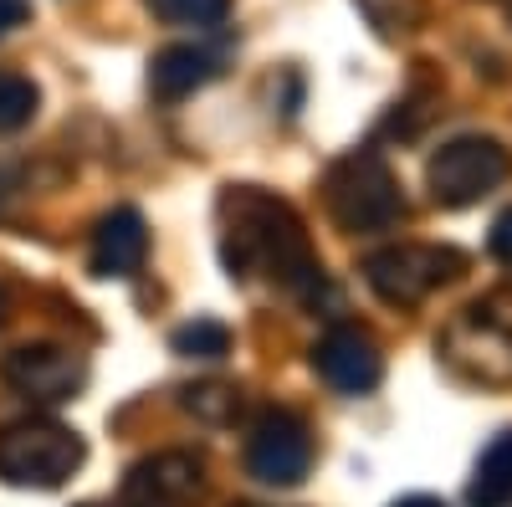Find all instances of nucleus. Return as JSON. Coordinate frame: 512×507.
Returning a JSON list of instances; mask_svg holds the SVG:
<instances>
[{"mask_svg": "<svg viewBox=\"0 0 512 507\" xmlns=\"http://www.w3.org/2000/svg\"><path fill=\"white\" fill-rule=\"evenodd\" d=\"M221 251L231 277L262 272L272 287L292 292L303 303H318L328 292L323 262L297 221V210L256 185H226L221 195Z\"/></svg>", "mask_w": 512, "mask_h": 507, "instance_id": "nucleus-1", "label": "nucleus"}, {"mask_svg": "<svg viewBox=\"0 0 512 507\" xmlns=\"http://www.w3.org/2000/svg\"><path fill=\"white\" fill-rule=\"evenodd\" d=\"M323 205H328V216L344 226V231H354V236L390 231V226L405 221L400 180H395V169L384 164L374 149H354V154L328 164V175H323Z\"/></svg>", "mask_w": 512, "mask_h": 507, "instance_id": "nucleus-2", "label": "nucleus"}, {"mask_svg": "<svg viewBox=\"0 0 512 507\" xmlns=\"http://www.w3.org/2000/svg\"><path fill=\"white\" fill-rule=\"evenodd\" d=\"M364 282L379 303L390 308H415L431 292H441L446 282H456L466 272V257L456 246H431V241H400L364 257Z\"/></svg>", "mask_w": 512, "mask_h": 507, "instance_id": "nucleus-3", "label": "nucleus"}, {"mask_svg": "<svg viewBox=\"0 0 512 507\" xmlns=\"http://www.w3.org/2000/svg\"><path fill=\"white\" fill-rule=\"evenodd\" d=\"M82 461H88V446L62 420H16V426L0 431V477L11 487L52 492Z\"/></svg>", "mask_w": 512, "mask_h": 507, "instance_id": "nucleus-4", "label": "nucleus"}, {"mask_svg": "<svg viewBox=\"0 0 512 507\" xmlns=\"http://www.w3.org/2000/svg\"><path fill=\"white\" fill-rule=\"evenodd\" d=\"M512 175V154L487 139V134H461L451 144H441L425 164V185H431V200L446 210H466L487 200L492 190H502Z\"/></svg>", "mask_w": 512, "mask_h": 507, "instance_id": "nucleus-5", "label": "nucleus"}, {"mask_svg": "<svg viewBox=\"0 0 512 507\" xmlns=\"http://www.w3.org/2000/svg\"><path fill=\"white\" fill-rule=\"evenodd\" d=\"M436 354L456 379H466V385H482V390L512 385V328L497 323L487 308L456 313L436 338Z\"/></svg>", "mask_w": 512, "mask_h": 507, "instance_id": "nucleus-6", "label": "nucleus"}, {"mask_svg": "<svg viewBox=\"0 0 512 507\" xmlns=\"http://www.w3.org/2000/svg\"><path fill=\"white\" fill-rule=\"evenodd\" d=\"M246 472L267 487H297L313 472V431L303 415L292 410H267L246 436Z\"/></svg>", "mask_w": 512, "mask_h": 507, "instance_id": "nucleus-7", "label": "nucleus"}, {"mask_svg": "<svg viewBox=\"0 0 512 507\" xmlns=\"http://www.w3.org/2000/svg\"><path fill=\"white\" fill-rule=\"evenodd\" d=\"M0 379L26 400L62 405V400H77V390L88 385V364L62 344H21L0 359Z\"/></svg>", "mask_w": 512, "mask_h": 507, "instance_id": "nucleus-8", "label": "nucleus"}, {"mask_svg": "<svg viewBox=\"0 0 512 507\" xmlns=\"http://www.w3.org/2000/svg\"><path fill=\"white\" fill-rule=\"evenodd\" d=\"M313 369H318L323 385H333L338 395H369L384 379V354H379L369 328L338 323L313 344Z\"/></svg>", "mask_w": 512, "mask_h": 507, "instance_id": "nucleus-9", "label": "nucleus"}, {"mask_svg": "<svg viewBox=\"0 0 512 507\" xmlns=\"http://www.w3.org/2000/svg\"><path fill=\"white\" fill-rule=\"evenodd\" d=\"M205 492V467L190 451H159L128 467L123 497L134 507H185Z\"/></svg>", "mask_w": 512, "mask_h": 507, "instance_id": "nucleus-10", "label": "nucleus"}, {"mask_svg": "<svg viewBox=\"0 0 512 507\" xmlns=\"http://www.w3.org/2000/svg\"><path fill=\"white\" fill-rule=\"evenodd\" d=\"M149 257V226L134 205H118L108 210V216L93 226V251H88V262H93V277H134Z\"/></svg>", "mask_w": 512, "mask_h": 507, "instance_id": "nucleus-11", "label": "nucleus"}, {"mask_svg": "<svg viewBox=\"0 0 512 507\" xmlns=\"http://www.w3.org/2000/svg\"><path fill=\"white\" fill-rule=\"evenodd\" d=\"M221 77V62L210 57L205 47H164L149 62V93L164 103H180L190 93H200L205 82Z\"/></svg>", "mask_w": 512, "mask_h": 507, "instance_id": "nucleus-12", "label": "nucleus"}, {"mask_svg": "<svg viewBox=\"0 0 512 507\" xmlns=\"http://www.w3.org/2000/svg\"><path fill=\"white\" fill-rule=\"evenodd\" d=\"M466 502L472 507H512V431H502L472 472V487H466Z\"/></svg>", "mask_w": 512, "mask_h": 507, "instance_id": "nucleus-13", "label": "nucleus"}, {"mask_svg": "<svg viewBox=\"0 0 512 507\" xmlns=\"http://www.w3.org/2000/svg\"><path fill=\"white\" fill-rule=\"evenodd\" d=\"M36 108H41L36 82L21 77V72H0V134L26 129V123L36 118Z\"/></svg>", "mask_w": 512, "mask_h": 507, "instance_id": "nucleus-14", "label": "nucleus"}, {"mask_svg": "<svg viewBox=\"0 0 512 507\" xmlns=\"http://www.w3.org/2000/svg\"><path fill=\"white\" fill-rule=\"evenodd\" d=\"M169 344H175V354H185V359H221V354H231V328L216 323V318H195V323L175 328Z\"/></svg>", "mask_w": 512, "mask_h": 507, "instance_id": "nucleus-15", "label": "nucleus"}, {"mask_svg": "<svg viewBox=\"0 0 512 507\" xmlns=\"http://www.w3.org/2000/svg\"><path fill=\"white\" fill-rule=\"evenodd\" d=\"M185 410L195 415V420H210V426H226V420H236L241 415V390L236 385H190L185 390Z\"/></svg>", "mask_w": 512, "mask_h": 507, "instance_id": "nucleus-16", "label": "nucleus"}, {"mask_svg": "<svg viewBox=\"0 0 512 507\" xmlns=\"http://www.w3.org/2000/svg\"><path fill=\"white\" fill-rule=\"evenodd\" d=\"M149 6L169 26H221L231 16V0H149Z\"/></svg>", "mask_w": 512, "mask_h": 507, "instance_id": "nucleus-17", "label": "nucleus"}, {"mask_svg": "<svg viewBox=\"0 0 512 507\" xmlns=\"http://www.w3.org/2000/svg\"><path fill=\"white\" fill-rule=\"evenodd\" d=\"M487 251H492V257L497 262H507L512 267V205L502 210V216L492 221V236H487Z\"/></svg>", "mask_w": 512, "mask_h": 507, "instance_id": "nucleus-18", "label": "nucleus"}, {"mask_svg": "<svg viewBox=\"0 0 512 507\" xmlns=\"http://www.w3.org/2000/svg\"><path fill=\"white\" fill-rule=\"evenodd\" d=\"M31 16V6H26V0H0V36H6L11 26H21Z\"/></svg>", "mask_w": 512, "mask_h": 507, "instance_id": "nucleus-19", "label": "nucleus"}, {"mask_svg": "<svg viewBox=\"0 0 512 507\" xmlns=\"http://www.w3.org/2000/svg\"><path fill=\"white\" fill-rule=\"evenodd\" d=\"M390 507H446L441 497H425V492H415V497H400V502H390Z\"/></svg>", "mask_w": 512, "mask_h": 507, "instance_id": "nucleus-20", "label": "nucleus"}, {"mask_svg": "<svg viewBox=\"0 0 512 507\" xmlns=\"http://www.w3.org/2000/svg\"><path fill=\"white\" fill-rule=\"evenodd\" d=\"M0 323H6V292H0Z\"/></svg>", "mask_w": 512, "mask_h": 507, "instance_id": "nucleus-21", "label": "nucleus"}]
</instances>
